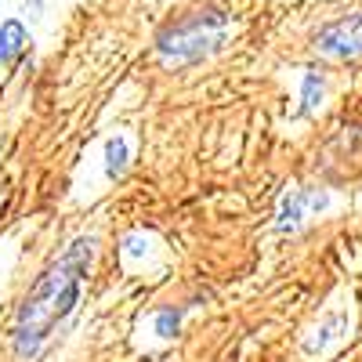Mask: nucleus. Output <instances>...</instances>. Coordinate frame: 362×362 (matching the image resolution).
Segmentation results:
<instances>
[{
	"instance_id": "f257e3e1",
	"label": "nucleus",
	"mask_w": 362,
	"mask_h": 362,
	"mask_svg": "<svg viewBox=\"0 0 362 362\" xmlns=\"http://www.w3.org/2000/svg\"><path fill=\"white\" fill-rule=\"evenodd\" d=\"M90 257H95V243L90 239H76L37 279V286L25 293L18 319H15V351L22 358H33L40 351V344L73 315L83 279H87V268H90Z\"/></svg>"
},
{
	"instance_id": "f03ea898",
	"label": "nucleus",
	"mask_w": 362,
	"mask_h": 362,
	"mask_svg": "<svg viewBox=\"0 0 362 362\" xmlns=\"http://www.w3.org/2000/svg\"><path fill=\"white\" fill-rule=\"evenodd\" d=\"M221 25H225V18L218 11H199V15H192L185 22L170 25L167 33H160V40H156L163 62L185 66V62H196V58L210 54L221 44V33H218Z\"/></svg>"
},
{
	"instance_id": "7ed1b4c3",
	"label": "nucleus",
	"mask_w": 362,
	"mask_h": 362,
	"mask_svg": "<svg viewBox=\"0 0 362 362\" xmlns=\"http://www.w3.org/2000/svg\"><path fill=\"white\" fill-rule=\"evenodd\" d=\"M315 51L329 54V58H355V54H362V11L344 18V22L326 25L322 33L315 37Z\"/></svg>"
},
{
	"instance_id": "20e7f679",
	"label": "nucleus",
	"mask_w": 362,
	"mask_h": 362,
	"mask_svg": "<svg viewBox=\"0 0 362 362\" xmlns=\"http://www.w3.org/2000/svg\"><path fill=\"white\" fill-rule=\"evenodd\" d=\"M326 206V196L319 189H293L283 196L279 203V232H297L300 221H305L308 214H315V210Z\"/></svg>"
},
{
	"instance_id": "39448f33",
	"label": "nucleus",
	"mask_w": 362,
	"mask_h": 362,
	"mask_svg": "<svg viewBox=\"0 0 362 362\" xmlns=\"http://www.w3.org/2000/svg\"><path fill=\"white\" fill-rule=\"evenodd\" d=\"M344 334H348V315L341 312V308H334V312H326L319 322H315V329L305 337V355H322L329 344H337V341H344Z\"/></svg>"
},
{
	"instance_id": "423d86ee",
	"label": "nucleus",
	"mask_w": 362,
	"mask_h": 362,
	"mask_svg": "<svg viewBox=\"0 0 362 362\" xmlns=\"http://www.w3.org/2000/svg\"><path fill=\"white\" fill-rule=\"evenodd\" d=\"M25 44H29V37H25V29H22L18 18H8L4 25H0V62H11V58H18Z\"/></svg>"
},
{
	"instance_id": "0eeeda50",
	"label": "nucleus",
	"mask_w": 362,
	"mask_h": 362,
	"mask_svg": "<svg viewBox=\"0 0 362 362\" xmlns=\"http://www.w3.org/2000/svg\"><path fill=\"white\" fill-rule=\"evenodd\" d=\"M127 167V141L124 138H109L105 141V174L109 177H119Z\"/></svg>"
},
{
	"instance_id": "6e6552de",
	"label": "nucleus",
	"mask_w": 362,
	"mask_h": 362,
	"mask_svg": "<svg viewBox=\"0 0 362 362\" xmlns=\"http://www.w3.org/2000/svg\"><path fill=\"white\" fill-rule=\"evenodd\" d=\"M319 98H322V80H319L315 73H308V76H305V112L315 109Z\"/></svg>"
},
{
	"instance_id": "1a4fd4ad",
	"label": "nucleus",
	"mask_w": 362,
	"mask_h": 362,
	"mask_svg": "<svg viewBox=\"0 0 362 362\" xmlns=\"http://www.w3.org/2000/svg\"><path fill=\"white\" fill-rule=\"evenodd\" d=\"M174 326H177V315H174V312H163V315H160V334L170 337V329H174Z\"/></svg>"
},
{
	"instance_id": "9d476101",
	"label": "nucleus",
	"mask_w": 362,
	"mask_h": 362,
	"mask_svg": "<svg viewBox=\"0 0 362 362\" xmlns=\"http://www.w3.org/2000/svg\"><path fill=\"white\" fill-rule=\"evenodd\" d=\"M40 8H44L40 0H29V4H25V15H29V18H40Z\"/></svg>"
}]
</instances>
